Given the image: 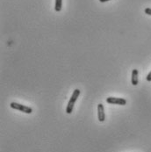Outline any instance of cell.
Instances as JSON below:
<instances>
[{"mask_svg":"<svg viewBox=\"0 0 151 152\" xmlns=\"http://www.w3.org/2000/svg\"><path fill=\"white\" fill-rule=\"evenodd\" d=\"M146 79H147V81H149V82H151V70L150 72L147 75V77H146Z\"/></svg>","mask_w":151,"mask_h":152,"instance_id":"obj_8","label":"cell"},{"mask_svg":"<svg viewBox=\"0 0 151 152\" xmlns=\"http://www.w3.org/2000/svg\"><path fill=\"white\" fill-rule=\"evenodd\" d=\"M98 119L100 122H103L106 120L105 107H104V105L101 103H99L98 105Z\"/></svg>","mask_w":151,"mask_h":152,"instance_id":"obj_4","label":"cell"},{"mask_svg":"<svg viewBox=\"0 0 151 152\" xmlns=\"http://www.w3.org/2000/svg\"><path fill=\"white\" fill-rule=\"evenodd\" d=\"M107 102L108 104L112 105H120V106H125L127 105V100L123 98H115V97H109L107 99Z\"/></svg>","mask_w":151,"mask_h":152,"instance_id":"obj_3","label":"cell"},{"mask_svg":"<svg viewBox=\"0 0 151 152\" xmlns=\"http://www.w3.org/2000/svg\"><path fill=\"white\" fill-rule=\"evenodd\" d=\"M11 108L14 109V110H18V111H20L22 113H33V109L29 107H26L25 105H22L20 103H17V102H12L11 105H10Z\"/></svg>","mask_w":151,"mask_h":152,"instance_id":"obj_2","label":"cell"},{"mask_svg":"<svg viewBox=\"0 0 151 152\" xmlns=\"http://www.w3.org/2000/svg\"><path fill=\"white\" fill-rule=\"evenodd\" d=\"M131 83H132L133 86H137L138 85V69H136L132 70Z\"/></svg>","mask_w":151,"mask_h":152,"instance_id":"obj_5","label":"cell"},{"mask_svg":"<svg viewBox=\"0 0 151 152\" xmlns=\"http://www.w3.org/2000/svg\"><path fill=\"white\" fill-rule=\"evenodd\" d=\"M144 12H145V13H146V14L150 15L151 16V8H146V9L144 10Z\"/></svg>","mask_w":151,"mask_h":152,"instance_id":"obj_7","label":"cell"},{"mask_svg":"<svg viewBox=\"0 0 151 152\" xmlns=\"http://www.w3.org/2000/svg\"><path fill=\"white\" fill-rule=\"evenodd\" d=\"M107 1H110V0H99V2H101V3H105V2H107Z\"/></svg>","mask_w":151,"mask_h":152,"instance_id":"obj_9","label":"cell"},{"mask_svg":"<svg viewBox=\"0 0 151 152\" xmlns=\"http://www.w3.org/2000/svg\"><path fill=\"white\" fill-rule=\"evenodd\" d=\"M62 6H63V0H55V10L56 12H60L62 10Z\"/></svg>","mask_w":151,"mask_h":152,"instance_id":"obj_6","label":"cell"},{"mask_svg":"<svg viewBox=\"0 0 151 152\" xmlns=\"http://www.w3.org/2000/svg\"><path fill=\"white\" fill-rule=\"evenodd\" d=\"M79 95H80V90L79 89H76L72 95H71V98L69 100V103L67 105V107H66V113L68 114H70L72 112H73V108H74V106L77 100V99L79 98Z\"/></svg>","mask_w":151,"mask_h":152,"instance_id":"obj_1","label":"cell"}]
</instances>
